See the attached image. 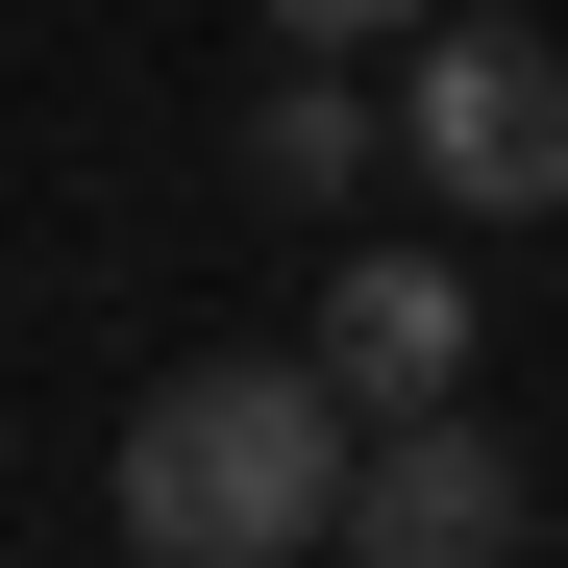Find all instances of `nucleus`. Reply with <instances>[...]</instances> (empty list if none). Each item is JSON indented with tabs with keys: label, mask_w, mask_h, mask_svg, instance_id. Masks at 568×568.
Listing matches in <instances>:
<instances>
[{
	"label": "nucleus",
	"mask_w": 568,
	"mask_h": 568,
	"mask_svg": "<svg viewBox=\"0 0 568 568\" xmlns=\"http://www.w3.org/2000/svg\"><path fill=\"white\" fill-rule=\"evenodd\" d=\"M272 26H297V50H420L445 0H272Z\"/></svg>",
	"instance_id": "nucleus-6"
},
{
	"label": "nucleus",
	"mask_w": 568,
	"mask_h": 568,
	"mask_svg": "<svg viewBox=\"0 0 568 568\" xmlns=\"http://www.w3.org/2000/svg\"><path fill=\"white\" fill-rule=\"evenodd\" d=\"M322 568H519V445L469 420V396L371 420V445H346V544H322Z\"/></svg>",
	"instance_id": "nucleus-3"
},
{
	"label": "nucleus",
	"mask_w": 568,
	"mask_h": 568,
	"mask_svg": "<svg viewBox=\"0 0 568 568\" xmlns=\"http://www.w3.org/2000/svg\"><path fill=\"white\" fill-rule=\"evenodd\" d=\"M396 173H420L445 223H568V50L445 0V26L396 50Z\"/></svg>",
	"instance_id": "nucleus-2"
},
{
	"label": "nucleus",
	"mask_w": 568,
	"mask_h": 568,
	"mask_svg": "<svg viewBox=\"0 0 568 568\" xmlns=\"http://www.w3.org/2000/svg\"><path fill=\"white\" fill-rule=\"evenodd\" d=\"M371 173H396V124L346 100V50H297V74L247 100V199H272V223H346Z\"/></svg>",
	"instance_id": "nucleus-5"
},
{
	"label": "nucleus",
	"mask_w": 568,
	"mask_h": 568,
	"mask_svg": "<svg viewBox=\"0 0 568 568\" xmlns=\"http://www.w3.org/2000/svg\"><path fill=\"white\" fill-rule=\"evenodd\" d=\"M469 346H495V322H469V272H445V247H346V272H322V371H346V420L469 396Z\"/></svg>",
	"instance_id": "nucleus-4"
},
{
	"label": "nucleus",
	"mask_w": 568,
	"mask_h": 568,
	"mask_svg": "<svg viewBox=\"0 0 568 568\" xmlns=\"http://www.w3.org/2000/svg\"><path fill=\"white\" fill-rule=\"evenodd\" d=\"M346 371L322 346H199L124 396V568H322L346 544Z\"/></svg>",
	"instance_id": "nucleus-1"
}]
</instances>
